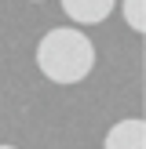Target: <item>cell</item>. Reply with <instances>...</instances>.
Returning <instances> with one entry per match:
<instances>
[{"label": "cell", "instance_id": "1", "mask_svg": "<svg viewBox=\"0 0 146 149\" xmlns=\"http://www.w3.org/2000/svg\"><path fill=\"white\" fill-rule=\"evenodd\" d=\"M36 69L51 84H62V87L80 84L95 69V44L80 29H69V26L48 29L36 44Z\"/></svg>", "mask_w": 146, "mask_h": 149}, {"label": "cell", "instance_id": "2", "mask_svg": "<svg viewBox=\"0 0 146 149\" xmlns=\"http://www.w3.org/2000/svg\"><path fill=\"white\" fill-rule=\"evenodd\" d=\"M102 149H146V124L139 116H128V120L113 124L106 131Z\"/></svg>", "mask_w": 146, "mask_h": 149}, {"label": "cell", "instance_id": "3", "mask_svg": "<svg viewBox=\"0 0 146 149\" xmlns=\"http://www.w3.org/2000/svg\"><path fill=\"white\" fill-rule=\"evenodd\" d=\"M117 0H62V11L80 26H99L113 15Z\"/></svg>", "mask_w": 146, "mask_h": 149}, {"label": "cell", "instance_id": "4", "mask_svg": "<svg viewBox=\"0 0 146 149\" xmlns=\"http://www.w3.org/2000/svg\"><path fill=\"white\" fill-rule=\"evenodd\" d=\"M139 4H142V0H124V18H128V26L135 29V33H142L146 22H142V15H139Z\"/></svg>", "mask_w": 146, "mask_h": 149}, {"label": "cell", "instance_id": "5", "mask_svg": "<svg viewBox=\"0 0 146 149\" xmlns=\"http://www.w3.org/2000/svg\"><path fill=\"white\" fill-rule=\"evenodd\" d=\"M0 149H18V146H7V142H0Z\"/></svg>", "mask_w": 146, "mask_h": 149}, {"label": "cell", "instance_id": "6", "mask_svg": "<svg viewBox=\"0 0 146 149\" xmlns=\"http://www.w3.org/2000/svg\"><path fill=\"white\" fill-rule=\"evenodd\" d=\"M33 4H40V0H33Z\"/></svg>", "mask_w": 146, "mask_h": 149}]
</instances>
